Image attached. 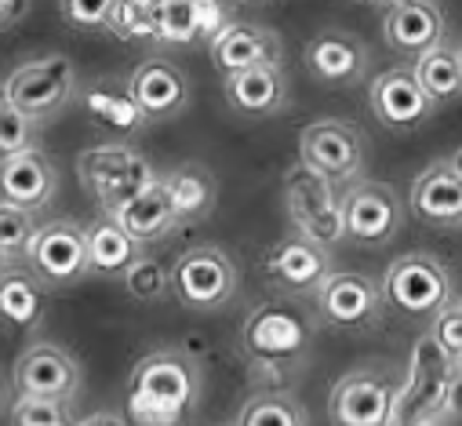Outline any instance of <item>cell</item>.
I'll return each mask as SVG.
<instances>
[{
    "mask_svg": "<svg viewBox=\"0 0 462 426\" xmlns=\"http://www.w3.org/2000/svg\"><path fill=\"white\" fill-rule=\"evenodd\" d=\"M77 175H80V186L98 200V208H109V204L132 197L135 190H143L146 182H153L157 168L139 150L109 143V146L84 150L77 157Z\"/></svg>",
    "mask_w": 462,
    "mask_h": 426,
    "instance_id": "8fae6325",
    "label": "cell"
},
{
    "mask_svg": "<svg viewBox=\"0 0 462 426\" xmlns=\"http://www.w3.org/2000/svg\"><path fill=\"white\" fill-rule=\"evenodd\" d=\"M368 106H372V114H375V121L383 128L401 132V135L415 132L419 125H426L437 114L433 98L422 91V84L415 80L411 66L383 69L368 88Z\"/></svg>",
    "mask_w": 462,
    "mask_h": 426,
    "instance_id": "9a60e30c",
    "label": "cell"
},
{
    "mask_svg": "<svg viewBox=\"0 0 462 426\" xmlns=\"http://www.w3.org/2000/svg\"><path fill=\"white\" fill-rule=\"evenodd\" d=\"M218 0H157L153 8V37L164 44H193L211 37L222 26Z\"/></svg>",
    "mask_w": 462,
    "mask_h": 426,
    "instance_id": "d4e9b609",
    "label": "cell"
},
{
    "mask_svg": "<svg viewBox=\"0 0 462 426\" xmlns=\"http://www.w3.org/2000/svg\"><path fill=\"white\" fill-rule=\"evenodd\" d=\"M59 193V171L41 146L0 157V200L26 211H44Z\"/></svg>",
    "mask_w": 462,
    "mask_h": 426,
    "instance_id": "ac0fdd59",
    "label": "cell"
},
{
    "mask_svg": "<svg viewBox=\"0 0 462 426\" xmlns=\"http://www.w3.org/2000/svg\"><path fill=\"white\" fill-rule=\"evenodd\" d=\"M365 161H368V143L354 121L324 117L299 132V164L335 186L361 179Z\"/></svg>",
    "mask_w": 462,
    "mask_h": 426,
    "instance_id": "5b68a950",
    "label": "cell"
},
{
    "mask_svg": "<svg viewBox=\"0 0 462 426\" xmlns=\"http://www.w3.org/2000/svg\"><path fill=\"white\" fill-rule=\"evenodd\" d=\"M73 426H128V419L117 415V412H95V415H88V419H80Z\"/></svg>",
    "mask_w": 462,
    "mask_h": 426,
    "instance_id": "ab89813d",
    "label": "cell"
},
{
    "mask_svg": "<svg viewBox=\"0 0 462 426\" xmlns=\"http://www.w3.org/2000/svg\"><path fill=\"white\" fill-rule=\"evenodd\" d=\"M33 227H37L33 211L0 200V266H23V252Z\"/></svg>",
    "mask_w": 462,
    "mask_h": 426,
    "instance_id": "4dcf8cb0",
    "label": "cell"
},
{
    "mask_svg": "<svg viewBox=\"0 0 462 426\" xmlns=\"http://www.w3.org/2000/svg\"><path fill=\"white\" fill-rule=\"evenodd\" d=\"M171 295L193 313H215L237 295V266L218 245H193L168 270Z\"/></svg>",
    "mask_w": 462,
    "mask_h": 426,
    "instance_id": "277c9868",
    "label": "cell"
},
{
    "mask_svg": "<svg viewBox=\"0 0 462 426\" xmlns=\"http://www.w3.org/2000/svg\"><path fill=\"white\" fill-rule=\"evenodd\" d=\"M433 317V325H430V339H433V347L448 357V361H455V365H462V306H458V299L451 295L437 313H430Z\"/></svg>",
    "mask_w": 462,
    "mask_h": 426,
    "instance_id": "e575fe53",
    "label": "cell"
},
{
    "mask_svg": "<svg viewBox=\"0 0 462 426\" xmlns=\"http://www.w3.org/2000/svg\"><path fill=\"white\" fill-rule=\"evenodd\" d=\"M113 5H117V0H59V12H62V19L69 26L95 33V30H106L109 26Z\"/></svg>",
    "mask_w": 462,
    "mask_h": 426,
    "instance_id": "74e56055",
    "label": "cell"
},
{
    "mask_svg": "<svg viewBox=\"0 0 462 426\" xmlns=\"http://www.w3.org/2000/svg\"><path fill=\"white\" fill-rule=\"evenodd\" d=\"M0 91H5V98L26 121H33L41 128V125L55 121L73 102L77 69L66 55H41V59H30V62L15 66L5 77V84H0Z\"/></svg>",
    "mask_w": 462,
    "mask_h": 426,
    "instance_id": "3957f363",
    "label": "cell"
},
{
    "mask_svg": "<svg viewBox=\"0 0 462 426\" xmlns=\"http://www.w3.org/2000/svg\"><path fill=\"white\" fill-rule=\"evenodd\" d=\"M411 73L422 84V91L433 98L437 110H440V106H448V102H455L458 91H462V51H458V44L448 41V33H444L433 48H426L419 55Z\"/></svg>",
    "mask_w": 462,
    "mask_h": 426,
    "instance_id": "83f0119b",
    "label": "cell"
},
{
    "mask_svg": "<svg viewBox=\"0 0 462 426\" xmlns=\"http://www.w3.org/2000/svg\"><path fill=\"white\" fill-rule=\"evenodd\" d=\"M313 329L299 310L277 306V302H263L248 313V321L241 329V347L252 361L277 368V365H291L310 350Z\"/></svg>",
    "mask_w": 462,
    "mask_h": 426,
    "instance_id": "7c38bea8",
    "label": "cell"
},
{
    "mask_svg": "<svg viewBox=\"0 0 462 426\" xmlns=\"http://www.w3.org/2000/svg\"><path fill=\"white\" fill-rule=\"evenodd\" d=\"M379 288H383V299L408 317H430L455 295V284H451L444 263H437L426 252H408V255L393 259L386 266Z\"/></svg>",
    "mask_w": 462,
    "mask_h": 426,
    "instance_id": "30bf717a",
    "label": "cell"
},
{
    "mask_svg": "<svg viewBox=\"0 0 462 426\" xmlns=\"http://www.w3.org/2000/svg\"><path fill=\"white\" fill-rule=\"evenodd\" d=\"M234 5H241V0H234Z\"/></svg>",
    "mask_w": 462,
    "mask_h": 426,
    "instance_id": "7bdbcfd3",
    "label": "cell"
},
{
    "mask_svg": "<svg viewBox=\"0 0 462 426\" xmlns=\"http://www.w3.org/2000/svg\"><path fill=\"white\" fill-rule=\"evenodd\" d=\"M397 383L383 368H354L331 386L328 419L335 426H390Z\"/></svg>",
    "mask_w": 462,
    "mask_h": 426,
    "instance_id": "4fadbf2b",
    "label": "cell"
},
{
    "mask_svg": "<svg viewBox=\"0 0 462 426\" xmlns=\"http://www.w3.org/2000/svg\"><path fill=\"white\" fill-rule=\"evenodd\" d=\"M37 132L41 128L33 121H26L15 106L5 98V91H0V157L37 146Z\"/></svg>",
    "mask_w": 462,
    "mask_h": 426,
    "instance_id": "8d00e7d4",
    "label": "cell"
},
{
    "mask_svg": "<svg viewBox=\"0 0 462 426\" xmlns=\"http://www.w3.org/2000/svg\"><path fill=\"white\" fill-rule=\"evenodd\" d=\"M237 426H306V412L295 397L263 390L245 401V408L237 412Z\"/></svg>",
    "mask_w": 462,
    "mask_h": 426,
    "instance_id": "f546056e",
    "label": "cell"
},
{
    "mask_svg": "<svg viewBox=\"0 0 462 426\" xmlns=\"http://www.w3.org/2000/svg\"><path fill=\"white\" fill-rule=\"evenodd\" d=\"M208 55H211V66L222 77L252 69V66L284 62L281 37L273 30H266V26H255V23H222L208 37Z\"/></svg>",
    "mask_w": 462,
    "mask_h": 426,
    "instance_id": "d6986e66",
    "label": "cell"
},
{
    "mask_svg": "<svg viewBox=\"0 0 462 426\" xmlns=\"http://www.w3.org/2000/svg\"><path fill=\"white\" fill-rule=\"evenodd\" d=\"M204 394L200 368L179 350H153L128 375V419L135 426H182Z\"/></svg>",
    "mask_w": 462,
    "mask_h": 426,
    "instance_id": "6da1fadb",
    "label": "cell"
},
{
    "mask_svg": "<svg viewBox=\"0 0 462 426\" xmlns=\"http://www.w3.org/2000/svg\"><path fill=\"white\" fill-rule=\"evenodd\" d=\"M153 8L157 0H117L106 30H117L121 37H153Z\"/></svg>",
    "mask_w": 462,
    "mask_h": 426,
    "instance_id": "d590c367",
    "label": "cell"
},
{
    "mask_svg": "<svg viewBox=\"0 0 462 426\" xmlns=\"http://www.w3.org/2000/svg\"><path fill=\"white\" fill-rule=\"evenodd\" d=\"M342 200V230L361 248L390 245L404 227V204L390 182L379 179H354L346 182Z\"/></svg>",
    "mask_w": 462,
    "mask_h": 426,
    "instance_id": "52a82bcc",
    "label": "cell"
},
{
    "mask_svg": "<svg viewBox=\"0 0 462 426\" xmlns=\"http://www.w3.org/2000/svg\"><path fill=\"white\" fill-rule=\"evenodd\" d=\"M102 216L113 219V223H117V227H121L132 241H139V245H157V241H164V237H171V234L179 230L161 175H157L153 182H146L143 190H135L132 197L102 208Z\"/></svg>",
    "mask_w": 462,
    "mask_h": 426,
    "instance_id": "ffe728a7",
    "label": "cell"
},
{
    "mask_svg": "<svg viewBox=\"0 0 462 426\" xmlns=\"http://www.w3.org/2000/svg\"><path fill=\"white\" fill-rule=\"evenodd\" d=\"M331 273V255L328 248L291 234L284 241H277L266 255V277L270 284H277L281 292H291V295H313L317 284Z\"/></svg>",
    "mask_w": 462,
    "mask_h": 426,
    "instance_id": "44dd1931",
    "label": "cell"
},
{
    "mask_svg": "<svg viewBox=\"0 0 462 426\" xmlns=\"http://www.w3.org/2000/svg\"><path fill=\"white\" fill-rule=\"evenodd\" d=\"M302 62H306L310 77L320 84H357L368 69V51L354 33L328 30L306 44Z\"/></svg>",
    "mask_w": 462,
    "mask_h": 426,
    "instance_id": "603a6c76",
    "label": "cell"
},
{
    "mask_svg": "<svg viewBox=\"0 0 462 426\" xmlns=\"http://www.w3.org/2000/svg\"><path fill=\"white\" fill-rule=\"evenodd\" d=\"M117 281H125L128 295L139 299V302H157V299H164L171 292L168 288V266L161 259H153V255H143V252L125 266V273Z\"/></svg>",
    "mask_w": 462,
    "mask_h": 426,
    "instance_id": "1f68e13d",
    "label": "cell"
},
{
    "mask_svg": "<svg viewBox=\"0 0 462 426\" xmlns=\"http://www.w3.org/2000/svg\"><path fill=\"white\" fill-rule=\"evenodd\" d=\"M411 216L433 230H455L462 219V168L458 157H440L426 164L408 190Z\"/></svg>",
    "mask_w": 462,
    "mask_h": 426,
    "instance_id": "2e32d148",
    "label": "cell"
},
{
    "mask_svg": "<svg viewBox=\"0 0 462 426\" xmlns=\"http://www.w3.org/2000/svg\"><path fill=\"white\" fill-rule=\"evenodd\" d=\"M12 426H73V404L66 401H44V397H19L8 404Z\"/></svg>",
    "mask_w": 462,
    "mask_h": 426,
    "instance_id": "d6a6232c",
    "label": "cell"
},
{
    "mask_svg": "<svg viewBox=\"0 0 462 426\" xmlns=\"http://www.w3.org/2000/svg\"><path fill=\"white\" fill-rule=\"evenodd\" d=\"M458 390V365L448 361L430 336H422L411 350L408 379L393 394L390 426H440L448 404Z\"/></svg>",
    "mask_w": 462,
    "mask_h": 426,
    "instance_id": "7a4b0ae2",
    "label": "cell"
},
{
    "mask_svg": "<svg viewBox=\"0 0 462 426\" xmlns=\"http://www.w3.org/2000/svg\"><path fill=\"white\" fill-rule=\"evenodd\" d=\"M44 321V288L26 266H0V329L26 336Z\"/></svg>",
    "mask_w": 462,
    "mask_h": 426,
    "instance_id": "484cf974",
    "label": "cell"
},
{
    "mask_svg": "<svg viewBox=\"0 0 462 426\" xmlns=\"http://www.w3.org/2000/svg\"><path fill=\"white\" fill-rule=\"evenodd\" d=\"M8 404H12V383L5 379V372H0V415L8 412Z\"/></svg>",
    "mask_w": 462,
    "mask_h": 426,
    "instance_id": "60d3db41",
    "label": "cell"
},
{
    "mask_svg": "<svg viewBox=\"0 0 462 426\" xmlns=\"http://www.w3.org/2000/svg\"><path fill=\"white\" fill-rule=\"evenodd\" d=\"M26 12H30V0H0V30L26 19Z\"/></svg>",
    "mask_w": 462,
    "mask_h": 426,
    "instance_id": "f35d334b",
    "label": "cell"
},
{
    "mask_svg": "<svg viewBox=\"0 0 462 426\" xmlns=\"http://www.w3.org/2000/svg\"><path fill=\"white\" fill-rule=\"evenodd\" d=\"M317 313L324 317V325L338 332H372L383 325L386 317V299L375 277L354 273V270H331L317 292Z\"/></svg>",
    "mask_w": 462,
    "mask_h": 426,
    "instance_id": "ba28073f",
    "label": "cell"
},
{
    "mask_svg": "<svg viewBox=\"0 0 462 426\" xmlns=\"http://www.w3.org/2000/svg\"><path fill=\"white\" fill-rule=\"evenodd\" d=\"M284 204H288V219L295 227L299 237L320 245V248H335L338 241H346L342 230V200H338V186L306 171L302 164L288 175L284 182Z\"/></svg>",
    "mask_w": 462,
    "mask_h": 426,
    "instance_id": "9c48e42d",
    "label": "cell"
},
{
    "mask_svg": "<svg viewBox=\"0 0 462 426\" xmlns=\"http://www.w3.org/2000/svg\"><path fill=\"white\" fill-rule=\"evenodd\" d=\"M84 102H88V114L98 117V121H106L109 128L132 132V128L146 125L143 114L135 110V102L128 98V91H109V88H102V91H88Z\"/></svg>",
    "mask_w": 462,
    "mask_h": 426,
    "instance_id": "836d02e7",
    "label": "cell"
},
{
    "mask_svg": "<svg viewBox=\"0 0 462 426\" xmlns=\"http://www.w3.org/2000/svg\"><path fill=\"white\" fill-rule=\"evenodd\" d=\"M161 182H164V193H168V204L175 211L179 227L204 223L215 211V204H218V182L200 164H182V168L161 175Z\"/></svg>",
    "mask_w": 462,
    "mask_h": 426,
    "instance_id": "4316f807",
    "label": "cell"
},
{
    "mask_svg": "<svg viewBox=\"0 0 462 426\" xmlns=\"http://www.w3.org/2000/svg\"><path fill=\"white\" fill-rule=\"evenodd\" d=\"M444 33H448V23H444V12H440L437 0H411V5L390 8L383 19L386 44L393 51H404V55H422Z\"/></svg>",
    "mask_w": 462,
    "mask_h": 426,
    "instance_id": "cb8c5ba5",
    "label": "cell"
},
{
    "mask_svg": "<svg viewBox=\"0 0 462 426\" xmlns=\"http://www.w3.org/2000/svg\"><path fill=\"white\" fill-rule=\"evenodd\" d=\"M84 386L80 361L55 343H33L12 368V390L19 397H44L73 404Z\"/></svg>",
    "mask_w": 462,
    "mask_h": 426,
    "instance_id": "5bb4252c",
    "label": "cell"
},
{
    "mask_svg": "<svg viewBox=\"0 0 462 426\" xmlns=\"http://www.w3.org/2000/svg\"><path fill=\"white\" fill-rule=\"evenodd\" d=\"M222 91H226V102L245 117H273L288 110V98H291V84L281 62L226 73Z\"/></svg>",
    "mask_w": 462,
    "mask_h": 426,
    "instance_id": "7402d4cb",
    "label": "cell"
},
{
    "mask_svg": "<svg viewBox=\"0 0 462 426\" xmlns=\"http://www.w3.org/2000/svg\"><path fill=\"white\" fill-rule=\"evenodd\" d=\"M375 5H383V8L390 12V8H401V5H411V0H375Z\"/></svg>",
    "mask_w": 462,
    "mask_h": 426,
    "instance_id": "b9f144b4",
    "label": "cell"
},
{
    "mask_svg": "<svg viewBox=\"0 0 462 426\" xmlns=\"http://www.w3.org/2000/svg\"><path fill=\"white\" fill-rule=\"evenodd\" d=\"M128 98L143 121H171L189 106V80L171 59H146L128 77Z\"/></svg>",
    "mask_w": 462,
    "mask_h": 426,
    "instance_id": "e0dca14e",
    "label": "cell"
},
{
    "mask_svg": "<svg viewBox=\"0 0 462 426\" xmlns=\"http://www.w3.org/2000/svg\"><path fill=\"white\" fill-rule=\"evenodd\" d=\"M26 270L41 281L44 292H62L73 288L88 277V248H84V227L73 219H48L37 223L26 252H23Z\"/></svg>",
    "mask_w": 462,
    "mask_h": 426,
    "instance_id": "8992f818",
    "label": "cell"
},
{
    "mask_svg": "<svg viewBox=\"0 0 462 426\" xmlns=\"http://www.w3.org/2000/svg\"><path fill=\"white\" fill-rule=\"evenodd\" d=\"M84 248H88V273L117 281L125 266L143 252L139 241H132L117 223L98 216L91 227H84Z\"/></svg>",
    "mask_w": 462,
    "mask_h": 426,
    "instance_id": "f1b7e54d",
    "label": "cell"
}]
</instances>
